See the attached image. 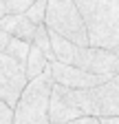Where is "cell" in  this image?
Segmentation results:
<instances>
[{"instance_id":"1","label":"cell","mask_w":119,"mask_h":124,"mask_svg":"<svg viewBox=\"0 0 119 124\" xmlns=\"http://www.w3.org/2000/svg\"><path fill=\"white\" fill-rule=\"evenodd\" d=\"M84 13L93 46L119 55V0H75Z\"/></svg>"},{"instance_id":"2","label":"cell","mask_w":119,"mask_h":124,"mask_svg":"<svg viewBox=\"0 0 119 124\" xmlns=\"http://www.w3.org/2000/svg\"><path fill=\"white\" fill-rule=\"evenodd\" d=\"M55 89L53 69L29 82L16 106V124H51V98Z\"/></svg>"},{"instance_id":"3","label":"cell","mask_w":119,"mask_h":124,"mask_svg":"<svg viewBox=\"0 0 119 124\" xmlns=\"http://www.w3.org/2000/svg\"><path fill=\"white\" fill-rule=\"evenodd\" d=\"M46 24L51 31L68 38L79 46L91 44V36H88V27L84 20V13L77 7L75 0H49L46 9Z\"/></svg>"},{"instance_id":"4","label":"cell","mask_w":119,"mask_h":124,"mask_svg":"<svg viewBox=\"0 0 119 124\" xmlns=\"http://www.w3.org/2000/svg\"><path fill=\"white\" fill-rule=\"evenodd\" d=\"M68 93L75 106L84 113V117L86 115H93V117L119 115V75H115L106 84H99L93 89H68Z\"/></svg>"},{"instance_id":"5","label":"cell","mask_w":119,"mask_h":124,"mask_svg":"<svg viewBox=\"0 0 119 124\" xmlns=\"http://www.w3.org/2000/svg\"><path fill=\"white\" fill-rule=\"evenodd\" d=\"M29 82L31 80H29L26 67L22 62L7 53H0V100H5L16 108Z\"/></svg>"},{"instance_id":"6","label":"cell","mask_w":119,"mask_h":124,"mask_svg":"<svg viewBox=\"0 0 119 124\" xmlns=\"http://www.w3.org/2000/svg\"><path fill=\"white\" fill-rule=\"evenodd\" d=\"M84 71L99 73V75H119V55L101 49V46H77V55H75V64Z\"/></svg>"},{"instance_id":"7","label":"cell","mask_w":119,"mask_h":124,"mask_svg":"<svg viewBox=\"0 0 119 124\" xmlns=\"http://www.w3.org/2000/svg\"><path fill=\"white\" fill-rule=\"evenodd\" d=\"M53 69V78L57 84L68 86V89H93L99 84H106L108 80H112L115 75H99V73H91L84 71L79 67L73 64H64V62H51Z\"/></svg>"},{"instance_id":"8","label":"cell","mask_w":119,"mask_h":124,"mask_svg":"<svg viewBox=\"0 0 119 124\" xmlns=\"http://www.w3.org/2000/svg\"><path fill=\"white\" fill-rule=\"evenodd\" d=\"M79 117H84V113L71 100L68 89L55 82L53 98H51V124H71Z\"/></svg>"},{"instance_id":"9","label":"cell","mask_w":119,"mask_h":124,"mask_svg":"<svg viewBox=\"0 0 119 124\" xmlns=\"http://www.w3.org/2000/svg\"><path fill=\"white\" fill-rule=\"evenodd\" d=\"M0 29L7 31V33L16 36L20 40H26L33 44V38L38 33V24L29 18L26 13H9V16H2L0 20Z\"/></svg>"},{"instance_id":"10","label":"cell","mask_w":119,"mask_h":124,"mask_svg":"<svg viewBox=\"0 0 119 124\" xmlns=\"http://www.w3.org/2000/svg\"><path fill=\"white\" fill-rule=\"evenodd\" d=\"M0 53H7L11 58H16L18 62L26 64L29 53H31V42L20 40V38H16V36H11V33L0 29Z\"/></svg>"},{"instance_id":"11","label":"cell","mask_w":119,"mask_h":124,"mask_svg":"<svg viewBox=\"0 0 119 124\" xmlns=\"http://www.w3.org/2000/svg\"><path fill=\"white\" fill-rule=\"evenodd\" d=\"M26 75H29V80H35L38 75H42L44 71H46L49 67H51V60H49V55L44 53L40 46H35V44H31V53H29V60H26Z\"/></svg>"},{"instance_id":"12","label":"cell","mask_w":119,"mask_h":124,"mask_svg":"<svg viewBox=\"0 0 119 124\" xmlns=\"http://www.w3.org/2000/svg\"><path fill=\"white\" fill-rule=\"evenodd\" d=\"M35 0H0V9H2V16L9 13H26V9L31 7Z\"/></svg>"},{"instance_id":"13","label":"cell","mask_w":119,"mask_h":124,"mask_svg":"<svg viewBox=\"0 0 119 124\" xmlns=\"http://www.w3.org/2000/svg\"><path fill=\"white\" fill-rule=\"evenodd\" d=\"M46 9H49V0H35V2L26 9V16L35 24H44L46 22Z\"/></svg>"},{"instance_id":"14","label":"cell","mask_w":119,"mask_h":124,"mask_svg":"<svg viewBox=\"0 0 119 124\" xmlns=\"http://www.w3.org/2000/svg\"><path fill=\"white\" fill-rule=\"evenodd\" d=\"M0 124H16V108L0 100Z\"/></svg>"},{"instance_id":"15","label":"cell","mask_w":119,"mask_h":124,"mask_svg":"<svg viewBox=\"0 0 119 124\" xmlns=\"http://www.w3.org/2000/svg\"><path fill=\"white\" fill-rule=\"evenodd\" d=\"M71 124H101L99 117H93V115H86V117H79L75 122H71Z\"/></svg>"},{"instance_id":"16","label":"cell","mask_w":119,"mask_h":124,"mask_svg":"<svg viewBox=\"0 0 119 124\" xmlns=\"http://www.w3.org/2000/svg\"><path fill=\"white\" fill-rule=\"evenodd\" d=\"M101 124H119V115H112V117H99Z\"/></svg>"}]
</instances>
